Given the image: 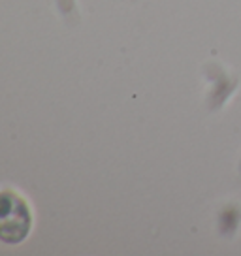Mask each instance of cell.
Instances as JSON below:
<instances>
[{
  "instance_id": "obj_1",
  "label": "cell",
  "mask_w": 241,
  "mask_h": 256,
  "mask_svg": "<svg viewBox=\"0 0 241 256\" xmlns=\"http://www.w3.org/2000/svg\"><path fill=\"white\" fill-rule=\"evenodd\" d=\"M32 209L21 194L10 188L0 190V241L19 245L32 232Z\"/></svg>"
}]
</instances>
